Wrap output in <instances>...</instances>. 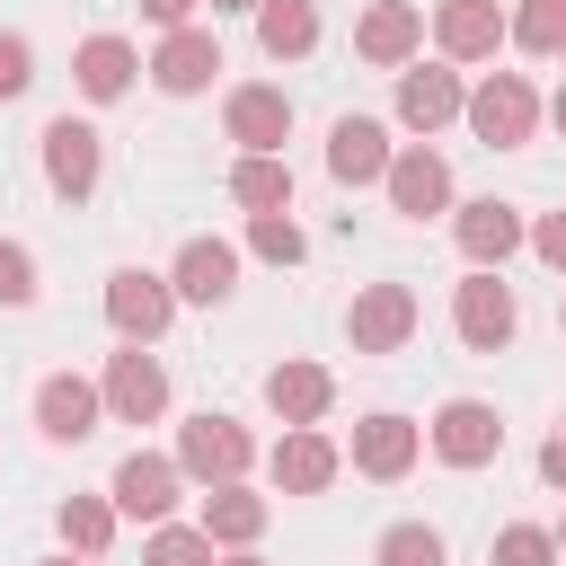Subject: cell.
Segmentation results:
<instances>
[{"label": "cell", "mask_w": 566, "mask_h": 566, "mask_svg": "<svg viewBox=\"0 0 566 566\" xmlns=\"http://www.w3.org/2000/svg\"><path fill=\"white\" fill-rule=\"evenodd\" d=\"M265 407H274L283 424H318V416L336 407L327 363H274V371H265Z\"/></svg>", "instance_id": "21"}, {"label": "cell", "mask_w": 566, "mask_h": 566, "mask_svg": "<svg viewBox=\"0 0 566 566\" xmlns=\"http://www.w3.org/2000/svg\"><path fill=\"white\" fill-rule=\"evenodd\" d=\"M265 469H274V486H283V495H327V486H336V469H345V451H336L318 424H292V433L274 442V460H265Z\"/></svg>", "instance_id": "15"}, {"label": "cell", "mask_w": 566, "mask_h": 566, "mask_svg": "<svg viewBox=\"0 0 566 566\" xmlns=\"http://www.w3.org/2000/svg\"><path fill=\"white\" fill-rule=\"evenodd\" d=\"M345 336H354V354H398L416 336V292L407 283H363L354 310H345Z\"/></svg>", "instance_id": "6"}, {"label": "cell", "mask_w": 566, "mask_h": 566, "mask_svg": "<svg viewBox=\"0 0 566 566\" xmlns=\"http://www.w3.org/2000/svg\"><path fill=\"white\" fill-rule=\"evenodd\" d=\"M230 566H265V557H256V548H239V557H230Z\"/></svg>", "instance_id": "39"}, {"label": "cell", "mask_w": 566, "mask_h": 566, "mask_svg": "<svg viewBox=\"0 0 566 566\" xmlns=\"http://www.w3.org/2000/svg\"><path fill=\"white\" fill-rule=\"evenodd\" d=\"M451 115H469L460 71H451V62H407V71H398V124H407V133H442Z\"/></svg>", "instance_id": "8"}, {"label": "cell", "mask_w": 566, "mask_h": 566, "mask_svg": "<svg viewBox=\"0 0 566 566\" xmlns=\"http://www.w3.org/2000/svg\"><path fill=\"white\" fill-rule=\"evenodd\" d=\"M168 318H177V283L168 274H150V265H115L106 274V327L124 345H150Z\"/></svg>", "instance_id": "4"}, {"label": "cell", "mask_w": 566, "mask_h": 566, "mask_svg": "<svg viewBox=\"0 0 566 566\" xmlns=\"http://www.w3.org/2000/svg\"><path fill=\"white\" fill-rule=\"evenodd\" d=\"M168 283H177V301H230L239 292V248L230 239H186L177 248V265H168Z\"/></svg>", "instance_id": "19"}, {"label": "cell", "mask_w": 566, "mask_h": 566, "mask_svg": "<svg viewBox=\"0 0 566 566\" xmlns=\"http://www.w3.org/2000/svg\"><path fill=\"white\" fill-rule=\"evenodd\" d=\"M557 62H566V53H557Z\"/></svg>", "instance_id": "44"}, {"label": "cell", "mask_w": 566, "mask_h": 566, "mask_svg": "<svg viewBox=\"0 0 566 566\" xmlns=\"http://www.w3.org/2000/svg\"><path fill=\"white\" fill-rule=\"evenodd\" d=\"M256 44L265 62H301L318 44V0H256Z\"/></svg>", "instance_id": "24"}, {"label": "cell", "mask_w": 566, "mask_h": 566, "mask_svg": "<svg viewBox=\"0 0 566 566\" xmlns=\"http://www.w3.org/2000/svg\"><path fill=\"white\" fill-rule=\"evenodd\" d=\"M35 301V256L18 239H0V310H27Z\"/></svg>", "instance_id": "33"}, {"label": "cell", "mask_w": 566, "mask_h": 566, "mask_svg": "<svg viewBox=\"0 0 566 566\" xmlns=\"http://www.w3.org/2000/svg\"><path fill=\"white\" fill-rule=\"evenodd\" d=\"M248 460H256V442H248V424L239 416H186L177 424V469L186 478H203V486H230V478H248Z\"/></svg>", "instance_id": "2"}, {"label": "cell", "mask_w": 566, "mask_h": 566, "mask_svg": "<svg viewBox=\"0 0 566 566\" xmlns=\"http://www.w3.org/2000/svg\"><path fill=\"white\" fill-rule=\"evenodd\" d=\"M97 416H106V389H97V380H80V371H44V380H35V424H44V442H88Z\"/></svg>", "instance_id": "9"}, {"label": "cell", "mask_w": 566, "mask_h": 566, "mask_svg": "<svg viewBox=\"0 0 566 566\" xmlns=\"http://www.w3.org/2000/svg\"><path fill=\"white\" fill-rule=\"evenodd\" d=\"M142 566H212V531H203V522H195V531L159 522V531H150V548H142Z\"/></svg>", "instance_id": "31"}, {"label": "cell", "mask_w": 566, "mask_h": 566, "mask_svg": "<svg viewBox=\"0 0 566 566\" xmlns=\"http://www.w3.org/2000/svg\"><path fill=\"white\" fill-rule=\"evenodd\" d=\"M44 566H71V557H44Z\"/></svg>", "instance_id": "42"}, {"label": "cell", "mask_w": 566, "mask_h": 566, "mask_svg": "<svg viewBox=\"0 0 566 566\" xmlns=\"http://www.w3.org/2000/svg\"><path fill=\"white\" fill-rule=\"evenodd\" d=\"M557 327H566V310H557Z\"/></svg>", "instance_id": "43"}, {"label": "cell", "mask_w": 566, "mask_h": 566, "mask_svg": "<svg viewBox=\"0 0 566 566\" xmlns=\"http://www.w3.org/2000/svg\"><path fill=\"white\" fill-rule=\"evenodd\" d=\"M212 71H221L212 27H168V35H159V53H150V80H159L168 97H203V88H212Z\"/></svg>", "instance_id": "14"}, {"label": "cell", "mask_w": 566, "mask_h": 566, "mask_svg": "<svg viewBox=\"0 0 566 566\" xmlns=\"http://www.w3.org/2000/svg\"><path fill=\"white\" fill-rule=\"evenodd\" d=\"M203 531H212V548H256V531H265V495H248L239 478L212 486V495H203Z\"/></svg>", "instance_id": "26"}, {"label": "cell", "mask_w": 566, "mask_h": 566, "mask_svg": "<svg viewBox=\"0 0 566 566\" xmlns=\"http://www.w3.org/2000/svg\"><path fill=\"white\" fill-rule=\"evenodd\" d=\"M221 124H230V142H239V150H283V133H292V97H283V88H265V80H248V88H230Z\"/></svg>", "instance_id": "18"}, {"label": "cell", "mask_w": 566, "mask_h": 566, "mask_svg": "<svg viewBox=\"0 0 566 566\" xmlns=\"http://www.w3.org/2000/svg\"><path fill=\"white\" fill-rule=\"evenodd\" d=\"M27 80H35V44L9 27V35H0V97H27Z\"/></svg>", "instance_id": "34"}, {"label": "cell", "mask_w": 566, "mask_h": 566, "mask_svg": "<svg viewBox=\"0 0 566 566\" xmlns=\"http://www.w3.org/2000/svg\"><path fill=\"white\" fill-rule=\"evenodd\" d=\"M230 203H248V212H292V168H283V150H239Z\"/></svg>", "instance_id": "25"}, {"label": "cell", "mask_w": 566, "mask_h": 566, "mask_svg": "<svg viewBox=\"0 0 566 566\" xmlns=\"http://www.w3.org/2000/svg\"><path fill=\"white\" fill-rule=\"evenodd\" d=\"M416 451H424V433H416L407 416H363V424H354V469H363V478H407Z\"/></svg>", "instance_id": "22"}, {"label": "cell", "mask_w": 566, "mask_h": 566, "mask_svg": "<svg viewBox=\"0 0 566 566\" xmlns=\"http://www.w3.org/2000/svg\"><path fill=\"white\" fill-rule=\"evenodd\" d=\"M389 124H371V115H336V133H327V177L336 186H371V177H389Z\"/></svg>", "instance_id": "16"}, {"label": "cell", "mask_w": 566, "mask_h": 566, "mask_svg": "<svg viewBox=\"0 0 566 566\" xmlns=\"http://www.w3.org/2000/svg\"><path fill=\"white\" fill-rule=\"evenodd\" d=\"M451 230H460V256H469V265H504V256L531 239V230H522V212H513V203H495V195L460 203V221H451Z\"/></svg>", "instance_id": "20"}, {"label": "cell", "mask_w": 566, "mask_h": 566, "mask_svg": "<svg viewBox=\"0 0 566 566\" xmlns=\"http://www.w3.org/2000/svg\"><path fill=\"white\" fill-rule=\"evenodd\" d=\"M513 44L522 53H566V0H522L513 9Z\"/></svg>", "instance_id": "30"}, {"label": "cell", "mask_w": 566, "mask_h": 566, "mask_svg": "<svg viewBox=\"0 0 566 566\" xmlns=\"http://www.w3.org/2000/svg\"><path fill=\"white\" fill-rule=\"evenodd\" d=\"M531 124H539V97H531L522 71H486V80L469 88V133H478L486 150H522Z\"/></svg>", "instance_id": "3"}, {"label": "cell", "mask_w": 566, "mask_h": 566, "mask_svg": "<svg viewBox=\"0 0 566 566\" xmlns=\"http://www.w3.org/2000/svg\"><path fill=\"white\" fill-rule=\"evenodd\" d=\"M557 557H566V522H557Z\"/></svg>", "instance_id": "41"}, {"label": "cell", "mask_w": 566, "mask_h": 566, "mask_svg": "<svg viewBox=\"0 0 566 566\" xmlns=\"http://www.w3.org/2000/svg\"><path fill=\"white\" fill-rule=\"evenodd\" d=\"M380 186H389V212H407V221H424V212L451 203V168H442V150H424V142H407Z\"/></svg>", "instance_id": "17"}, {"label": "cell", "mask_w": 566, "mask_h": 566, "mask_svg": "<svg viewBox=\"0 0 566 566\" xmlns=\"http://www.w3.org/2000/svg\"><path fill=\"white\" fill-rule=\"evenodd\" d=\"M195 9L203 0H142V18H159V27H195Z\"/></svg>", "instance_id": "37"}, {"label": "cell", "mask_w": 566, "mask_h": 566, "mask_svg": "<svg viewBox=\"0 0 566 566\" xmlns=\"http://www.w3.org/2000/svg\"><path fill=\"white\" fill-rule=\"evenodd\" d=\"M433 44H442V62H486L495 44H513V18L495 0H442L433 9Z\"/></svg>", "instance_id": "12"}, {"label": "cell", "mask_w": 566, "mask_h": 566, "mask_svg": "<svg viewBox=\"0 0 566 566\" xmlns=\"http://www.w3.org/2000/svg\"><path fill=\"white\" fill-rule=\"evenodd\" d=\"M97 389H106V416H115V424H159V416H168V371H159L142 345L106 354V380H97Z\"/></svg>", "instance_id": "7"}, {"label": "cell", "mask_w": 566, "mask_h": 566, "mask_svg": "<svg viewBox=\"0 0 566 566\" xmlns=\"http://www.w3.org/2000/svg\"><path fill=\"white\" fill-rule=\"evenodd\" d=\"M495 566H557V531H539V522H504V531H495Z\"/></svg>", "instance_id": "32"}, {"label": "cell", "mask_w": 566, "mask_h": 566, "mask_svg": "<svg viewBox=\"0 0 566 566\" xmlns=\"http://www.w3.org/2000/svg\"><path fill=\"white\" fill-rule=\"evenodd\" d=\"M62 539H71L80 557H106V548H115V495H71V504H62Z\"/></svg>", "instance_id": "27"}, {"label": "cell", "mask_w": 566, "mask_h": 566, "mask_svg": "<svg viewBox=\"0 0 566 566\" xmlns=\"http://www.w3.org/2000/svg\"><path fill=\"white\" fill-rule=\"evenodd\" d=\"M416 44H424V9H416V0H371L363 27H354V53L380 62V71H407Z\"/></svg>", "instance_id": "13"}, {"label": "cell", "mask_w": 566, "mask_h": 566, "mask_svg": "<svg viewBox=\"0 0 566 566\" xmlns=\"http://www.w3.org/2000/svg\"><path fill=\"white\" fill-rule=\"evenodd\" d=\"M133 71H150L124 35H88L80 44V62H71V80H80V97H97V106H115L124 88H133Z\"/></svg>", "instance_id": "23"}, {"label": "cell", "mask_w": 566, "mask_h": 566, "mask_svg": "<svg viewBox=\"0 0 566 566\" xmlns=\"http://www.w3.org/2000/svg\"><path fill=\"white\" fill-rule=\"evenodd\" d=\"M248 248H256L265 265H301V256H310V239H301L292 212H248Z\"/></svg>", "instance_id": "28"}, {"label": "cell", "mask_w": 566, "mask_h": 566, "mask_svg": "<svg viewBox=\"0 0 566 566\" xmlns=\"http://www.w3.org/2000/svg\"><path fill=\"white\" fill-rule=\"evenodd\" d=\"M177 486H186V469H177V451H133V460H115V513H133V522H168V504H177Z\"/></svg>", "instance_id": "10"}, {"label": "cell", "mask_w": 566, "mask_h": 566, "mask_svg": "<svg viewBox=\"0 0 566 566\" xmlns=\"http://www.w3.org/2000/svg\"><path fill=\"white\" fill-rule=\"evenodd\" d=\"M97 168H106V142H97V124H80V115H53V124H44V186H53L62 203H88V195H97Z\"/></svg>", "instance_id": "5"}, {"label": "cell", "mask_w": 566, "mask_h": 566, "mask_svg": "<svg viewBox=\"0 0 566 566\" xmlns=\"http://www.w3.org/2000/svg\"><path fill=\"white\" fill-rule=\"evenodd\" d=\"M548 124H557V133H566V88H557V97H548Z\"/></svg>", "instance_id": "38"}, {"label": "cell", "mask_w": 566, "mask_h": 566, "mask_svg": "<svg viewBox=\"0 0 566 566\" xmlns=\"http://www.w3.org/2000/svg\"><path fill=\"white\" fill-rule=\"evenodd\" d=\"M451 327H460V345H469V354H504V345H513V327H522L513 283H504L495 265H469V283L451 292Z\"/></svg>", "instance_id": "1"}, {"label": "cell", "mask_w": 566, "mask_h": 566, "mask_svg": "<svg viewBox=\"0 0 566 566\" xmlns=\"http://www.w3.org/2000/svg\"><path fill=\"white\" fill-rule=\"evenodd\" d=\"M539 478L566 495V433H548V442H539Z\"/></svg>", "instance_id": "36"}, {"label": "cell", "mask_w": 566, "mask_h": 566, "mask_svg": "<svg viewBox=\"0 0 566 566\" xmlns=\"http://www.w3.org/2000/svg\"><path fill=\"white\" fill-rule=\"evenodd\" d=\"M531 248H539V265L566 274V212H539V221H531Z\"/></svg>", "instance_id": "35"}, {"label": "cell", "mask_w": 566, "mask_h": 566, "mask_svg": "<svg viewBox=\"0 0 566 566\" xmlns=\"http://www.w3.org/2000/svg\"><path fill=\"white\" fill-rule=\"evenodd\" d=\"M212 9H248V18H256V0H212Z\"/></svg>", "instance_id": "40"}, {"label": "cell", "mask_w": 566, "mask_h": 566, "mask_svg": "<svg viewBox=\"0 0 566 566\" xmlns=\"http://www.w3.org/2000/svg\"><path fill=\"white\" fill-rule=\"evenodd\" d=\"M433 451H442L451 469H486V460L504 451V416H495L486 398H451V407L433 416Z\"/></svg>", "instance_id": "11"}, {"label": "cell", "mask_w": 566, "mask_h": 566, "mask_svg": "<svg viewBox=\"0 0 566 566\" xmlns=\"http://www.w3.org/2000/svg\"><path fill=\"white\" fill-rule=\"evenodd\" d=\"M371 566H442V531H424V522H389L380 548H371Z\"/></svg>", "instance_id": "29"}]
</instances>
